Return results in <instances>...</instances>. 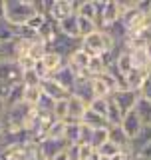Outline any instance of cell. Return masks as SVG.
<instances>
[{"mask_svg": "<svg viewBox=\"0 0 151 160\" xmlns=\"http://www.w3.org/2000/svg\"><path fill=\"white\" fill-rule=\"evenodd\" d=\"M4 20L12 26H24L38 14L36 0H2Z\"/></svg>", "mask_w": 151, "mask_h": 160, "instance_id": "cell-1", "label": "cell"}, {"mask_svg": "<svg viewBox=\"0 0 151 160\" xmlns=\"http://www.w3.org/2000/svg\"><path fill=\"white\" fill-rule=\"evenodd\" d=\"M80 48H82L89 58H99V56H103L105 52L113 50L115 48V42L112 40V36H109L108 32L98 30V32H94V34H89V36L82 38Z\"/></svg>", "mask_w": 151, "mask_h": 160, "instance_id": "cell-2", "label": "cell"}, {"mask_svg": "<svg viewBox=\"0 0 151 160\" xmlns=\"http://www.w3.org/2000/svg\"><path fill=\"white\" fill-rule=\"evenodd\" d=\"M44 6H46V16L52 22H62L64 18L72 16L78 10V2L74 0H44Z\"/></svg>", "mask_w": 151, "mask_h": 160, "instance_id": "cell-3", "label": "cell"}, {"mask_svg": "<svg viewBox=\"0 0 151 160\" xmlns=\"http://www.w3.org/2000/svg\"><path fill=\"white\" fill-rule=\"evenodd\" d=\"M38 146L32 142L8 144L0 148V160H34Z\"/></svg>", "mask_w": 151, "mask_h": 160, "instance_id": "cell-4", "label": "cell"}, {"mask_svg": "<svg viewBox=\"0 0 151 160\" xmlns=\"http://www.w3.org/2000/svg\"><path fill=\"white\" fill-rule=\"evenodd\" d=\"M121 24H123V28H125V32H127V34H133V32H137V30H141V28L147 26L149 18H147V14H145L137 4H135L133 8H129V10H125V12H123Z\"/></svg>", "mask_w": 151, "mask_h": 160, "instance_id": "cell-5", "label": "cell"}, {"mask_svg": "<svg viewBox=\"0 0 151 160\" xmlns=\"http://www.w3.org/2000/svg\"><path fill=\"white\" fill-rule=\"evenodd\" d=\"M22 74L24 72L16 60H0V82L14 86V84L22 82Z\"/></svg>", "mask_w": 151, "mask_h": 160, "instance_id": "cell-6", "label": "cell"}, {"mask_svg": "<svg viewBox=\"0 0 151 160\" xmlns=\"http://www.w3.org/2000/svg\"><path fill=\"white\" fill-rule=\"evenodd\" d=\"M112 98L115 100V104L119 106V110H121L123 114H127L135 108V104H137V100H139V92L137 90H131V88H123V90L113 92Z\"/></svg>", "mask_w": 151, "mask_h": 160, "instance_id": "cell-7", "label": "cell"}, {"mask_svg": "<svg viewBox=\"0 0 151 160\" xmlns=\"http://www.w3.org/2000/svg\"><path fill=\"white\" fill-rule=\"evenodd\" d=\"M66 148H68V144L64 142V140H54V138H44L42 142L38 144V152L44 154L48 160H54L58 154H62Z\"/></svg>", "mask_w": 151, "mask_h": 160, "instance_id": "cell-8", "label": "cell"}, {"mask_svg": "<svg viewBox=\"0 0 151 160\" xmlns=\"http://www.w3.org/2000/svg\"><path fill=\"white\" fill-rule=\"evenodd\" d=\"M85 110H88V104L82 98L70 94L68 96V118H66V122H82Z\"/></svg>", "mask_w": 151, "mask_h": 160, "instance_id": "cell-9", "label": "cell"}, {"mask_svg": "<svg viewBox=\"0 0 151 160\" xmlns=\"http://www.w3.org/2000/svg\"><path fill=\"white\" fill-rule=\"evenodd\" d=\"M72 94L78 98H82L85 104H89L94 100V88H92V78L89 76H80L76 80L74 88H72Z\"/></svg>", "mask_w": 151, "mask_h": 160, "instance_id": "cell-10", "label": "cell"}, {"mask_svg": "<svg viewBox=\"0 0 151 160\" xmlns=\"http://www.w3.org/2000/svg\"><path fill=\"white\" fill-rule=\"evenodd\" d=\"M89 60H92V58H89L82 48H78V50H76V52L72 54V56L68 58V66L72 68V70H74V74L80 78V76H85V70H88Z\"/></svg>", "mask_w": 151, "mask_h": 160, "instance_id": "cell-11", "label": "cell"}, {"mask_svg": "<svg viewBox=\"0 0 151 160\" xmlns=\"http://www.w3.org/2000/svg\"><path fill=\"white\" fill-rule=\"evenodd\" d=\"M58 30H60V34H64V36H68V38H72V40H80V42H82L78 14H72V16L64 18L62 22H58Z\"/></svg>", "mask_w": 151, "mask_h": 160, "instance_id": "cell-12", "label": "cell"}, {"mask_svg": "<svg viewBox=\"0 0 151 160\" xmlns=\"http://www.w3.org/2000/svg\"><path fill=\"white\" fill-rule=\"evenodd\" d=\"M119 126H121V130L125 134H127L129 138H133L135 134L139 132V130H141L145 124L141 122V118L137 116V112H135V110H131V112H127V114H123V118H121V124H119Z\"/></svg>", "mask_w": 151, "mask_h": 160, "instance_id": "cell-13", "label": "cell"}, {"mask_svg": "<svg viewBox=\"0 0 151 160\" xmlns=\"http://www.w3.org/2000/svg\"><path fill=\"white\" fill-rule=\"evenodd\" d=\"M40 86H42V92L44 94H48V96L52 98V100H56V102H58V100H66L70 96L68 90L60 86V84L52 76H48L46 80H42V84H40Z\"/></svg>", "mask_w": 151, "mask_h": 160, "instance_id": "cell-14", "label": "cell"}, {"mask_svg": "<svg viewBox=\"0 0 151 160\" xmlns=\"http://www.w3.org/2000/svg\"><path fill=\"white\" fill-rule=\"evenodd\" d=\"M56 82L60 84L62 88H66L70 94H72V88H74V84H76V80H78V76L74 74V70L68 66V62H66V66H62L58 70V72H54V74H50Z\"/></svg>", "mask_w": 151, "mask_h": 160, "instance_id": "cell-15", "label": "cell"}, {"mask_svg": "<svg viewBox=\"0 0 151 160\" xmlns=\"http://www.w3.org/2000/svg\"><path fill=\"white\" fill-rule=\"evenodd\" d=\"M149 142H151V124H145V126H143V128H141V130H139V132L131 138L129 154H137L139 150H143Z\"/></svg>", "mask_w": 151, "mask_h": 160, "instance_id": "cell-16", "label": "cell"}, {"mask_svg": "<svg viewBox=\"0 0 151 160\" xmlns=\"http://www.w3.org/2000/svg\"><path fill=\"white\" fill-rule=\"evenodd\" d=\"M109 140L123 152H129V146H131V138L121 130V126H109Z\"/></svg>", "mask_w": 151, "mask_h": 160, "instance_id": "cell-17", "label": "cell"}, {"mask_svg": "<svg viewBox=\"0 0 151 160\" xmlns=\"http://www.w3.org/2000/svg\"><path fill=\"white\" fill-rule=\"evenodd\" d=\"M80 18H88V20H94L98 24V4L95 0H78V10H76Z\"/></svg>", "mask_w": 151, "mask_h": 160, "instance_id": "cell-18", "label": "cell"}, {"mask_svg": "<svg viewBox=\"0 0 151 160\" xmlns=\"http://www.w3.org/2000/svg\"><path fill=\"white\" fill-rule=\"evenodd\" d=\"M66 62H68L66 58L60 56L58 52H52V50H48V52L42 56V64L48 68V72H50V74L58 72V70L62 68V66H66Z\"/></svg>", "mask_w": 151, "mask_h": 160, "instance_id": "cell-19", "label": "cell"}, {"mask_svg": "<svg viewBox=\"0 0 151 160\" xmlns=\"http://www.w3.org/2000/svg\"><path fill=\"white\" fill-rule=\"evenodd\" d=\"M82 124H85V126L92 128V130H98V128H105V126H109L108 120H105L102 114L94 112V110L89 108V106H88V110H85V114H84V118H82Z\"/></svg>", "mask_w": 151, "mask_h": 160, "instance_id": "cell-20", "label": "cell"}, {"mask_svg": "<svg viewBox=\"0 0 151 160\" xmlns=\"http://www.w3.org/2000/svg\"><path fill=\"white\" fill-rule=\"evenodd\" d=\"M131 52V60H133V68H139V70H145V72H151V58L147 54L145 48H139V50H129Z\"/></svg>", "mask_w": 151, "mask_h": 160, "instance_id": "cell-21", "label": "cell"}, {"mask_svg": "<svg viewBox=\"0 0 151 160\" xmlns=\"http://www.w3.org/2000/svg\"><path fill=\"white\" fill-rule=\"evenodd\" d=\"M105 118H108L109 126H119V124H121V118H123V112L119 110V106L115 104V100L112 96L108 100V114H105Z\"/></svg>", "mask_w": 151, "mask_h": 160, "instance_id": "cell-22", "label": "cell"}, {"mask_svg": "<svg viewBox=\"0 0 151 160\" xmlns=\"http://www.w3.org/2000/svg\"><path fill=\"white\" fill-rule=\"evenodd\" d=\"M147 74H149V72H145V70L133 68L131 72L125 76V84H127V88L137 90V92H139V88H141V84H143V80H145V76H147Z\"/></svg>", "mask_w": 151, "mask_h": 160, "instance_id": "cell-23", "label": "cell"}, {"mask_svg": "<svg viewBox=\"0 0 151 160\" xmlns=\"http://www.w3.org/2000/svg\"><path fill=\"white\" fill-rule=\"evenodd\" d=\"M80 134H82V122H66V134L64 140L66 144H80Z\"/></svg>", "mask_w": 151, "mask_h": 160, "instance_id": "cell-24", "label": "cell"}, {"mask_svg": "<svg viewBox=\"0 0 151 160\" xmlns=\"http://www.w3.org/2000/svg\"><path fill=\"white\" fill-rule=\"evenodd\" d=\"M24 90H26L24 82H18V84H14V86H10L8 96H6V106H14V104L24 102Z\"/></svg>", "mask_w": 151, "mask_h": 160, "instance_id": "cell-25", "label": "cell"}, {"mask_svg": "<svg viewBox=\"0 0 151 160\" xmlns=\"http://www.w3.org/2000/svg\"><path fill=\"white\" fill-rule=\"evenodd\" d=\"M133 110L137 112V116L141 118L143 124H151V102H149V100H145V98L139 96V100H137V104H135Z\"/></svg>", "mask_w": 151, "mask_h": 160, "instance_id": "cell-26", "label": "cell"}, {"mask_svg": "<svg viewBox=\"0 0 151 160\" xmlns=\"http://www.w3.org/2000/svg\"><path fill=\"white\" fill-rule=\"evenodd\" d=\"M40 98H42V86H26V90H24V102L28 106L36 108Z\"/></svg>", "mask_w": 151, "mask_h": 160, "instance_id": "cell-27", "label": "cell"}, {"mask_svg": "<svg viewBox=\"0 0 151 160\" xmlns=\"http://www.w3.org/2000/svg\"><path fill=\"white\" fill-rule=\"evenodd\" d=\"M108 140H109V126L94 130V134H92V148H95V150L102 148Z\"/></svg>", "mask_w": 151, "mask_h": 160, "instance_id": "cell-28", "label": "cell"}, {"mask_svg": "<svg viewBox=\"0 0 151 160\" xmlns=\"http://www.w3.org/2000/svg\"><path fill=\"white\" fill-rule=\"evenodd\" d=\"M64 134H66V120H56L48 130V138H54V140H64Z\"/></svg>", "mask_w": 151, "mask_h": 160, "instance_id": "cell-29", "label": "cell"}, {"mask_svg": "<svg viewBox=\"0 0 151 160\" xmlns=\"http://www.w3.org/2000/svg\"><path fill=\"white\" fill-rule=\"evenodd\" d=\"M78 20H80V36H82V38H85V36H89V34H94V32L99 30V26L94 22V20L80 18V16H78Z\"/></svg>", "mask_w": 151, "mask_h": 160, "instance_id": "cell-30", "label": "cell"}, {"mask_svg": "<svg viewBox=\"0 0 151 160\" xmlns=\"http://www.w3.org/2000/svg\"><path fill=\"white\" fill-rule=\"evenodd\" d=\"M54 106H56V100H52L48 94L42 92V98H40L38 104H36V110H38V112H50V114H54Z\"/></svg>", "mask_w": 151, "mask_h": 160, "instance_id": "cell-31", "label": "cell"}, {"mask_svg": "<svg viewBox=\"0 0 151 160\" xmlns=\"http://www.w3.org/2000/svg\"><path fill=\"white\" fill-rule=\"evenodd\" d=\"M108 100H109V98H94L92 102L88 104V106L92 108L94 112L102 114V116L105 118V114H108ZM105 120H108V118H105Z\"/></svg>", "mask_w": 151, "mask_h": 160, "instance_id": "cell-32", "label": "cell"}, {"mask_svg": "<svg viewBox=\"0 0 151 160\" xmlns=\"http://www.w3.org/2000/svg\"><path fill=\"white\" fill-rule=\"evenodd\" d=\"M22 82H24V86H40V84H42V78H40L32 68V70H28V72L22 74Z\"/></svg>", "mask_w": 151, "mask_h": 160, "instance_id": "cell-33", "label": "cell"}, {"mask_svg": "<svg viewBox=\"0 0 151 160\" xmlns=\"http://www.w3.org/2000/svg\"><path fill=\"white\" fill-rule=\"evenodd\" d=\"M117 152H123V150H119V148L112 142V140H108V142H105L102 148H98V154H99V156H108V158L115 156Z\"/></svg>", "mask_w": 151, "mask_h": 160, "instance_id": "cell-34", "label": "cell"}, {"mask_svg": "<svg viewBox=\"0 0 151 160\" xmlns=\"http://www.w3.org/2000/svg\"><path fill=\"white\" fill-rule=\"evenodd\" d=\"M54 116H56V120H66L68 118V98L56 102V106H54Z\"/></svg>", "mask_w": 151, "mask_h": 160, "instance_id": "cell-35", "label": "cell"}, {"mask_svg": "<svg viewBox=\"0 0 151 160\" xmlns=\"http://www.w3.org/2000/svg\"><path fill=\"white\" fill-rule=\"evenodd\" d=\"M46 22H48V16H44V14H36V16H34L32 20H28V24H26V26H28V28H32L34 32L38 34V30L42 28Z\"/></svg>", "mask_w": 151, "mask_h": 160, "instance_id": "cell-36", "label": "cell"}, {"mask_svg": "<svg viewBox=\"0 0 151 160\" xmlns=\"http://www.w3.org/2000/svg\"><path fill=\"white\" fill-rule=\"evenodd\" d=\"M139 96L151 102V72L147 74V76H145L143 84H141V88H139Z\"/></svg>", "mask_w": 151, "mask_h": 160, "instance_id": "cell-37", "label": "cell"}, {"mask_svg": "<svg viewBox=\"0 0 151 160\" xmlns=\"http://www.w3.org/2000/svg\"><path fill=\"white\" fill-rule=\"evenodd\" d=\"M16 62H18V66L22 68V72H28V70H32L34 66H36V60H34L32 56H20Z\"/></svg>", "mask_w": 151, "mask_h": 160, "instance_id": "cell-38", "label": "cell"}, {"mask_svg": "<svg viewBox=\"0 0 151 160\" xmlns=\"http://www.w3.org/2000/svg\"><path fill=\"white\" fill-rule=\"evenodd\" d=\"M92 134H94V130H92V128H88L85 124H82V134H80V144H89V146H92Z\"/></svg>", "mask_w": 151, "mask_h": 160, "instance_id": "cell-39", "label": "cell"}, {"mask_svg": "<svg viewBox=\"0 0 151 160\" xmlns=\"http://www.w3.org/2000/svg\"><path fill=\"white\" fill-rule=\"evenodd\" d=\"M95 152V148H92L89 144H80V160H88Z\"/></svg>", "mask_w": 151, "mask_h": 160, "instance_id": "cell-40", "label": "cell"}, {"mask_svg": "<svg viewBox=\"0 0 151 160\" xmlns=\"http://www.w3.org/2000/svg\"><path fill=\"white\" fill-rule=\"evenodd\" d=\"M66 154L70 160H80V144H70L66 148Z\"/></svg>", "mask_w": 151, "mask_h": 160, "instance_id": "cell-41", "label": "cell"}, {"mask_svg": "<svg viewBox=\"0 0 151 160\" xmlns=\"http://www.w3.org/2000/svg\"><path fill=\"white\" fill-rule=\"evenodd\" d=\"M133 156H135V160H151V142L143 150H139L137 154H133Z\"/></svg>", "mask_w": 151, "mask_h": 160, "instance_id": "cell-42", "label": "cell"}, {"mask_svg": "<svg viewBox=\"0 0 151 160\" xmlns=\"http://www.w3.org/2000/svg\"><path fill=\"white\" fill-rule=\"evenodd\" d=\"M8 90H10V86H8V84L0 82V98H4V100H6V96H8Z\"/></svg>", "mask_w": 151, "mask_h": 160, "instance_id": "cell-43", "label": "cell"}, {"mask_svg": "<svg viewBox=\"0 0 151 160\" xmlns=\"http://www.w3.org/2000/svg\"><path fill=\"white\" fill-rule=\"evenodd\" d=\"M6 100H4V98H0V118H2L4 116V112H6Z\"/></svg>", "mask_w": 151, "mask_h": 160, "instance_id": "cell-44", "label": "cell"}, {"mask_svg": "<svg viewBox=\"0 0 151 160\" xmlns=\"http://www.w3.org/2000/svg\"><path fill=\"white\" fill-rule=\"evenodd\" d=\"M54 160H70V158H68V154H66V150H64V152H62V154H58V156H56V158H54Z\"/></svg>", "mask_w": 151, "mask_h": 160, "instance_id": "cell-45", "label": "cell"}, {"mask_svg": "<svg viewBox=\"0 0 151 160\" xmlns=\"http://www.w3.org/2000/svg\"><path fill=\"white\" fill-rule=\"evenodd\" d=\"M34 160H48L46 156H44V154H40L38 150H36V156H34Z\"/></svg>", "mask_w": 151, "mask_h": 160, "instance_id": "cell-46", "label": "cell"}, {"mask_svg": "<svg viewBox=\"0 0 151 160\" xmlns=\"http://www.w3.org/2000/svg\"><path fill=\"white\" fill-rule=\"evenodd\" d=\"M99 158H102V156H99V154H98V150H95V152L92 154V156H89L88 160H99Z\"/></svg>", "mask_w": 151, "mask_h": 160, "instance_id": "cell-47", "label": "cell"}, {"mask_svg": "<svg viewBox=\"0 0 151 160\" xmlns=\"http://www.w3.org/2000/svg\"><path fill=\"white\" fill-rule=\"evenodd\" d=\"M147 18H149V22H151V2H149V10H147Z\"/></svg>", "mask_w": 151, "mask_h": 160, "instance_id": "cell-48", "label": "cell"}, {"mask_svg": "<svg viewBox=\"0 0 151 160\" xmlns=\"http://www.w3.org/2000/svg\"><path fill=\"white\" fill-rule=\"evenodd\" d=\"M145 50H147V54H149V58H151V44H149V46L145 48Z\"/></svg>", "mask_w": 151, "mask_h": 160, "instance_id": "cell-49", "label": "cell"}, {"mask_svg": "<svg viewBox=\"0 0 151 160\" xmlns=\"http://www.w3.org/2000/svg\"><path fill=\"white\" fill-rule=\"evenodd\" d=\"M99 160H112V158H108V156H102V158H99Z\"/></svg>", "mask_w": 151, "mask_h": 160, "instance_id": "cell-50", "label": "cell"}]
</instances>
